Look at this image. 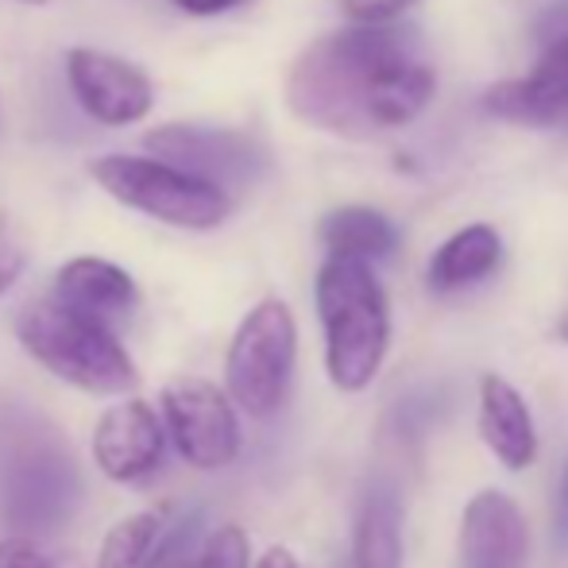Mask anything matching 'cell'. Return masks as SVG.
<instances>
[{
  "label": "cell",
  "instance_id": "obj_18",
  "mask_svg": "<svg viewBox=\"0 0 568 568\" xmlns=\"http://www.w3.org/2000/svg\"><path fill=\"white\" fill-rule=\"evenodd\" d=\"M166 515H171V503L151 510H135V515H124L120 523H113L105 538H101L93 568H140L151 541H155V534L163 530Z\"/></svg>",
  "mask_w": 568,
  "mask_h": 568
},
{
  "label": "cell",
  "instance_id": "obj_11",
  "mask_svg": "<svg viewBox=\"0 0 568 568\" xmlns=\"http://www.w3.org/2000/svg\"><path fill=\"white\" fill-rule=\"evenodd\" d=\"M484 109L526 128L568 124V28L557 31L526 78H510L484 93Z\"/></svg>",
  "mask_w": 568,
  "mask_h": 568
},
{
  "label": "cell",
  "instance_id": "obj_19",
  "mask_svg": "<svg viewBox=\"0 0 568 568\" xmlns=\"http://www.w3.org/2000/svg\"><path fill=\"white\" fill-rule=\"evenodd\" d=\"M205 541V510H190L174 526L163 523L140 568H190Z\"/></svg>",
  "mask_w": 568,
  "mask_h": 568
},
{
  "label": "cell",
  "instance_id": "obj_5",
  "mask_svg": "<svg viewBox=\"0 0 568 568\" xmlns=\"http://www.w3.org/2000/svg\"><path fill=\"white\" fill-rule=\"evenodd\" d=\"M298 329L283 298H263L252 306L232 333L225 356V390L232 406L255 422H267L283 410L294 379Z\"/></svg>",
  "mask_w": 568,
  "mask_h": 568
},
{
  "label": "cell",
  "instance_id": "obj_14",
  "mask_svg": "<svg viewBox=\"0 0 568 568\" xmlns=\"http://www.w3.org/2000/svg\"><path fill=\"white\" fill-rule=\"evenodd\" d=\"M51 294L70 302V306L85 310V314L101 317V322L128 314L140 302L135 278L120 263L101 260V255H78V260L62 263L59 275H54Z\"/></svg>",
  "mask_w": 568,
  "mask_h": 568
},
{
  "label": "cell",
  "instance_id": "obj_23",
  "mask_svg": "<svg viewBox=\"0 0 568 568\" xmlns=\"http://www.w3.org/2000/svg\"><path fill=\"white\" fill-rule=\"evenodd\" d=\"M0 568H51L43 549L28 538H0Z\"/></svg>",
  "mask_w": 568,
  "mask_h": 568
},
{
  "label": "cell",
  "instance_id": "obj_12",
  "mask_svg": "<svg viewBox=\"0 0 568 568\" xmlns=\"http://www.w3.org/2000/svg\"><path fill=\"white\" fill-rule=\"evenodd\" d=\"M530 557V526L510 495L479 491L460 518V568H523Z\"/></svg>",
  "mask_w": 568,
  "mask_h": 568
},
{
  "label": "cell",
  "instance_id": "obj_9",
  "mask_svg": "<svg viewBox=\"0 0 568 568\" xmlns=\"http://www.w3.org/2000/svg\"><path fill=\"white\" fill-rule=\"evenodd\" d=\"M8 476L0 479V491L8 503V518L23 530H47V526H59L74 510L78 495V476L70 456L62 449H20Z\"/></svg>",
  "mask_w": 568,
  "mask_h": 568
},
{
  "label": "cell",
  "instance_id": "obj_26",
  "mask_svg": "<svg viewBox=\"0 0 568 568\" xmlns=\"http://www.w3.org/2000/svg\"><path fill=\"white\" fill-rule=\"evenodd\" d=\"M557 337H561V341H568V314L561 317V322H557Z\"/></svg>",
  "mask_w": 568,
  "mask_h": 568
},
{
  "label": "cell",
  "instance_id": "obj_1",
  "mask_svg": "<svg viewBox=\"0 0 568 568\" xmlns=\"http://www.w3.org/2000/svg\"><path fill=\"white\" fill-rule=\"evenodd\" d=\"M437 74L410 28L356 23L310 43L286 74V105L310 128L348 140L390 132L426 113Z\"/></svg>",
  "mask_w": 568,
  "mask_h": 568
},
{
  "label": "cell",
  "instance_id": "obj_4",
  "mask_svg": "<svg viewBox=\"0 0 568 568\" xmlns=\"http://www.w3.org/2000/svg\"><path fill=\"white\" fill-rule=\"evenodd\" d=\"M90 174L113 202L171 229L210 232L232 213L225 190L155 155H101L90 163Z\"/></svg>",
  "mask_w": 568,
  "mask_h": 568
},
{
  "label": "cell",
  "instance_id": "obj_10",
  "mask_svg": "<svg viewBox=\"0 0 568 568\" xmlns=\"http://www.w3.org/2000/svg\"><path fill=\"white\" fill-rule=\"evenodd\" d=\"M166 434L155 406L128 395L124 403L109 406L93 429V460L101 476L113 484H143L163 464Z\"/></svg>",
  "mask_w": 568,
  "mask_h": 568
},
{
  "label": "cell",
  "instance_id": "obj_20",
  "mask_svg": "<svg viewBox=\"0 0 568 568\" xmlns=\"http://www.w3.org/2000/svg\"><path fill=\"white\" fill-rule=\"evenodd\" d=\"M190 568H247V534L240 526H221L202 541Z\"/></svg>",
  "mask_w": 568,
  "mask_h": 568
},
{
  "label": "cell",
  "instance_id": "obj_13",
  "mask_svg": "<svg viewBox=\"0 0 568 568\" xmlns=\"http://www.w3.org/2000/svg\"><path fill=\"white\" fill-rule=\"evenodd\" d=\"M479 434L510 471L530 468L538 456V429H534L530 406L503 375L479 379Z\"/></svg>",
  "mask_w": 568,
  "mask_h": 568
},
{
  "label": "cell",
  "instance_id": "obj_24",
  "mask_svg": "<svg viewBox=\"0 0 568 568\" xmlns=\"http://www.w3.org/2000/svg\"><path fill=\"white\" fill-rule=\"evenodd\" d=\"M174 8H182L186 16H221V12H232L240 8L244 0H171Z\"/></svg>",
  "mask_w": 568,
  "mask_h": 568
},
{
  "label": "cell",
  "instance_id": "obj_22",
  "mask_svg": "<svg viewBox=\"0 0 568 568\" xmlns=\"http://www.w3.org/2000/svg\"><path fill=\"white\" fill-rule=\"evenodd\" d=\"M418 0H344V12L356 23H390Z\"/></svg>",
  "mask_w": 568,
  "mask_h": 568
},
{
  "label": "cell",
  "instance_id": "obj_17",
  "mask_svg": "<svg viewBox=\"0 0 568 568\" xmlns=\"http://www.w3.org/2000/svg\"><path fill=\"white\" fill-rule=\"evenodd\" d=\"M322 244L329 255H348V260H387L398 247V229L390 225L387 213L372 210V205H341V210L325 213L322 229H317Z\"/></svg>",
  "mask_w": 568,
  "mask_h": 568
},
{
  "label": "cell",
  "instance_id": "obj_15",
  "mask_svg": "<svg viewBox=\"0 0 568 568\" xmlns=\"http://www.w3.org/2000/svg\"><path fill=\"white\" fill-rule=\"evenodd\" d=\"M352 568H403V499L390 484H372L359 499Z\"/></svg>",
  "mask_w": 568,
  "mask_h": 568
},
{
  "label": "cell",
  "instance_id": "obj_21",
  "mask_svg": "<svg viewBox=\"0 0 568 568\" xmlns=\"http://www.w3.org/2000/svg\"><path fill=\"white\" fill-rule=\"evenodd\" d=\"M23 267H28V252H23L12 221L0 213V298H4L16 283H20Z\"/></svg>",
  "mask_w": 568,
  "mask_h": 568
},
{
  "label": "cell",
  "instance_id": "obj_25",
  "mask_svg": "<svg viewBox=\"0 0 568 568\" xmlns=\"http://www.w3.org/2000/svg\"><path fill=\"white\" fill-rule=\"evenodd\" d=\"M255 568H302V565H298V557H294L286 546H271L267 554L255 561Z\"/></svg>",
  "mask_w": 568,
  "mask_h": 568
},
{
  "label": "cell",
  "instance_id": "obj_16",
  "mask_svg": "<svg viewBox=\"0 0 568 568\" xmlns=\"http://www.w3.org/2000/svg\"><path fill=\"white\" fill-rule=\"evenodd\" d=\"M503 260V240L491 225H468L456 236L445 240L434 252L426 271V283L434 294H453L464 286H476L499 267Z\"/></svg>",
  "mask_w": 568,
  "mask_h": 568
},
{
  "label": "cell",
  "instance_id": "obj_6",
  "mask_svg": "<svg viewBox=\"0 0 568 568\" xmlns=\"http://www.w3.org/2000/svg\"><path fill=\"white\" fill-rule=\"evenodd\" d=\"M159 406H163L159 414L163 429L171 434L174 449L190 468L217 471L236 460L240 422L229 390H221L210 379H197V375H182V379L166 383Z\"/></svg>",
  "mask_w": 568,
  "mask_h": 568
},
{
  "label": "cell",
  "instance_id": "obj_27",
  "mask_svg": "<svg viewBox=\"0 0 568 568\" xmlns=\"http://www.w3.org/2000/svg\"><path fill=\"white\" fill-rule=\"evenodd\" d=\"M23 4H47V0H23Z\"/></svg>",
  "mask_w": 568,
  "mask_h": 568
},
{
  "label": "cell",
  "instance_id": "obj_8",
  "mask_svg": "<svg viewBox=\"0 0 568 568\" xmlns=\"http://www.w3.org/2000/svg\"><path fill=\"white\" fill-rule=\"evenodd\" d=\"M67 82L82 113L109 128L135 124L155 105V85L140 67L93 47H74L67 54Z\"/></svg>",
  "mask_w": 568,
  "mask_h": 568
},
{
  "label": "cell",
  "instance_id": "obj_7",
  "mask_svg": "<svg viewBox=\"0 0 568 568\" xmlns=\"http://www.w3.org/2000/svg\"><path fill=\"white\" fill-rule=\"evenodd\" d=\"M148 151L155 159L182 166L197 179L213 182L232 197L236 190H247L267 174L271 155L255 135L236 128H210V124H159L143 135Z\"/></svg>",
  "mask_w": 568,
  "mask_h": 568
},
{
  "label": "cell",
  "instance_id": "obj_2",
  "mask_svg": "<svg viewBox=\"0 0 568 568\" xmlns=\"http://www.w3.org/2000/svg\"><path fill=\"white\" fill-rule=\"evenodd\" d=\"M16 337L39 367H47L54 379L70 383L85 395L109 398L140 390V372L120 337L109 329V322L54 298V294L20 310Z\"/></svg>",
  "mask_w": 568,
  "mask_h": 568
},
{
  "label": "cell",
  "instance_id": "obj_3",
  "mask_svg": "<svg viewBox=\"0 0 568 568\" xmlns=\"http://www.w3.org/2000/svg\"><path fill=\"white\" fill-rule=\"evenodd\" d=\"M317 317L325 329V372L333 387L356 395L379 375L390 344L387 294L372 263L329 255L317 271Z\"/></svg>",
  "mask_w": 568,
  "mask_h": 568
}]
</instances>
